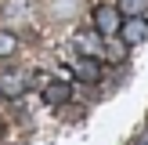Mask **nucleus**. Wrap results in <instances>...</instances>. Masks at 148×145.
<instances>
[{"label": "nucleus", "mask_w": 148, "mask_h": 145, "mask_svg": "<svg viewBox=\"0 0 148 145\" xmlns=\"http://www.w3.org/2000/svg\"><path fill=\"white\" fill-rule=\"evenodd\" d=\"M69 98H72V87L62 84V80H51V84L43 87V102H47V105H65Z\"/></svg>", "instance_id": "nucleus-6"}, {"label": "nucleus", "mask_w": 148, "mask_h": 145, "mask_svg": "<svg viewBox=\"0 0 148 145\" xmlns=\"http://www.w3.org/2000/svg\"><path fill=\"white\" fill-rule=\"evenodd\" d=\"M123 18H145L148 14V0H119Z\"/></svg>", "instance_id": "nucleus-10"}, {"label": "nucleus", "mask_w": 148, "mask_h": 145, "mask_svg": "<svg viewBox=\"0 0 148 145\" xmlns=\"http://www.w3.org/2000/svg\"><path fill=\"white\" fill-rule=\"evenodd\" d=\"M119 36H123V44H127V47H137V44L148 40V22H145V18H123Z\"/></svg>", "instance_id": "nucleus-3"}, {"label": "nucleus", "mask_w": 148, "mask_h": 145, "mask_svg": "<svg viewBox=\"0 0 148 145\" xmlns=\"http://www.w3.org/2000/svg\"><path fill=\"white\" fill-rule=\"evenodd\" d=\"M14 51H18V40H14L11 29H0V58H11Z\"/></svg>", "instance_id": "nucleus-11"}, {"label": "nucleus", "mask_w": 148, "mask_h": 145, "mask_svg": "<svg viewBox=\"0 0 148 145\" xmlns=\"http://www.w3.org/2000/svg\"><path fill=\"white\" fill-rule=\"evenodd\" d=\"M87 11V0H47V18L51 22H72Z\"/></svg>", "instance_id": "nucleus-2"}, {"label": "nucleus", "mask_w": 148, "mask_h": 145, "mask_svg": "<svg viewBox=\"0 0 148 145\" xmlns=\"http://www.w3.org/2000/svg\"><path fill=\"white\" fill-rule=\"evenodd\" d=\"M0 98H4V91H0Z\"/></svg>", "instance_id": "nucleus-12"}, {"label": "nucleus", "mask_w": 148, "mask_h": 145, "mask_svg": "<svg viewBox=\"0 0 148 145\" xmlns=\"http://www.w3.org/2000/svg\"><path fill=\"white\" fill-rule=\"evenodd\" d=\"M29 87V80L22 76V72H4L0 76V91H4V98H22Z\"/></svg>", "instance_id": "nucleus-5"}, {"label": "nucleus", "mask_w": 148, "mask_h": 145, "mask_svg": "<svg viewBox=\"0 0 148 145\" xmlns=\"http://www.w3.org/2000/svg\"><path fill=\"white\" fill-rule=\"evenodd\" d=\"M76 76L83 80V84H98V80H101V58H94V55H79V62H76Z\"/></svg>", "instance_id": "nucleus-4"}, {"label": "nucleus", "mask_w": 148, "mask_h": 145, "mask_svg": "<svg viewBox=\"0 0 148 145\" xmlns=\"http://www.w3.org/2000/svg\"><path fill=\"white\" fill-rule=\"evenodd\" d=\"M101 55H108V62H123V55H127V44H123V36H105V47H101Z\"/></svg>", "instance_id": "nucleus-9"}, {"label": "nucleus", "mask_w": 148, "mask_h": 145, "mask_svg": "<svg viewBox=\"0 0 148 145\" xmlns=\"http://www.w3.org/2000/svg\"><path fill=\"white\" fill-rule=\"evenodd\" d=\"M105 36L98 33V29H94V33H79L76 36V47H79V55H94V58H101V47H105Z\"/></svg>", "instance_id": "nucleus-7"}, {"label": "nucleus", "mask_w": 148, "mask_h": 145, "mask_svg": "<svg viewBox=\"0 0 148 145\" xmlns=\"http://www.w3.org/2000/svg\"><path fill=\"white\" fill-rule=\"evenodd\" d=\"M119 26H123V11L119 7H112V4H98L94 7V29H98L101 36L119 33Z\"/></svg>", "instance_id": "nucleus-1"}, {"label": "nucleus", "mask_w": 148, "mask_h": 145, "mask_svg": "<svg viewBox=\"0 0 148 145\" xmlns=\"http://www.w3.org/2000/svg\"><path fill=\"white\" fill-rule=\"evenodd\" d=\"M25 14H29V4H25V0H7V4H4V22H7V26L25 22Z\"/></svg>", "instance_id": "nucleus-8"}]
</instances>
